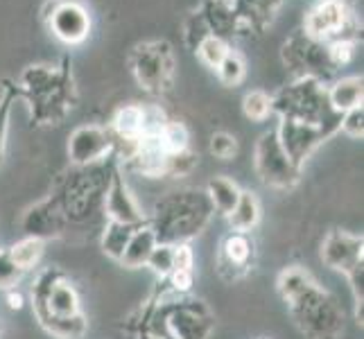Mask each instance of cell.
Returning <instances> with one entry per match:
<instances>
[{"label":"cell","mask_w":364,"mask_h":339,"mask_svg":"<svg viewBox=\"0 0 364 339\" xmlns=\"http://www.w3.org/2000/svg\"><path fill=\"white\" fill-rule=\"evenodd\" d=\"M197 166V154L191 152V147L183 152H172L166 156V172L163 177H188Z\"/></svg>","instance_id":"cell-33"},{"label":"cell","mask_w":364,"mask_h":339,"mask_svg":"<svg viewBox=\"0 0 364 339\" xmlns=\"http://www.w3.org/2000/svg\"><path fill=\"white\" fill-rule=\"evenodd\" d=\"M362 95H364V86L362 77H344L337 80L331 89H326V97H328V104L335 113H342L348 109L362 107Z\"/></svg>","instance_id":"cell-23"},{"label":"cell","mask_w":364,"mask_h":339,"mask_svg":"<svg viewBox=\"0 0 364 339\" xmlns=\"http://www.w3.org/2000/svg\"><path fill=\"white\" fill-rule=\"evenodd\" d=\"M18 95V91H9L3 102H0V158H3V149H5V138H7V124H9V111H11V102Z\"/></svg>","instance_id":"cell-39"},{"label":"cell","mask_w":364,"mask_h":339,"mask_svg":"<svg viewBox=\"0 0 364 339\" xmlns=\"http://www.w3.org/2000/svg\"><path fill=\"white\" fill-rule=\"evenodd\" d=\"M57 5H59V0H48L46 7H43V11H41L43 21H48L50 16H53V11H55V7H57Z\"/></svg>","instance_id":"cell-41"},{"label":"cell","mask_w":364,"mask_h":339,"mask_svg":"<svg viewBox=\"0 0 364 339\" xmlns=\"http://www.w3.org/2000/svg\"><path fill=\"white\" fill-rule=\"evenodd\" d=\"M114 131L122 141H136L143 134V107L124 104L114 116Z\"/></svg>","instance_id":"cell-28"},{"label":"cell","mask_w":364,"mask_h":339,"mask_svg":"<svg viewBox=\"0 0 364 339\" xmlns=\"http://www.w3.org/2000/svg\"><path fill=\"white\" fill-rule=\"evenodd\" d=\"M279 3L281 0H231L242 30H260L267 21H272Z\"/></svg>","instance_id":"cell-21"},{"label":"cell","mask_w":364,"mask_h":339,"mask_svg":"<svg viewBox=\"0 0 364 339\" xmlns=\"http://www.w3.org/2000/svg\"><path fill=\"white\" fill-rule=\"evenodd\" d=\"M362 235L348 231H331L321 242V260L326 267L346 274L360 262H364Z\"/></svg>","instance_id":"cell-14"},{"label":"cell","mask_w":364,"mask_h":339,"mask_svg":"<svg viewBox=\"0 0 364 339\" xmlns=\"http://www.w3.org/2000/svg\"><path fill=\"white\" fill-rule=\"evenodd\" d=\"M287 308L294 325L308 339H340L344 330V310L319 283L310 285L304 294L290 301Z\"/></svg>","instance_id":"cell-3"},{"label":"cell","mask_w":364,"mask_h":339,"mask_svg":"<svg viewBox=\"0 0 364 339\" xmlns=\"http://www.w3.org/2000/svg\"><path fill=\"white\" fill-rule=\"evenodd\" d=\"M163 147H166V152L172 154V152H183L191 145V134H188L186 124L179 122V120H168L166 127L161 129L159 134Z\"/></svg>","instance_id":"cell-30"},{"label":"cell","mask_w":364,"mask_h":339,"mask_svg":"<svg viewBox=\"0 0 364 339\" xmlns=\"http://www.w3.org/2000/svg\"><path fill=\"white\" fill-rule=\"evenodd\" d=\"M317 281L312 279V274L304 267H287L279 274V281H276V287H279V294L285 303L294 301L299 294H304L310 285H315Z\"/></svg>","instance_id":"cell-26"},{"label":"cell","mask_w":364,"mask_h":339,"mask_svg":"<svg viewBox=\"0 0 364 339\" xmlns=\"http://www.w3.org/2000/svg\"><path fill=\"white\" fill-rule=\"evenodd\" d=\"M7 251H9L11 260H14L23 271H30L41 262V258L46 254V240H41V237L25 235L23 240L14 242Z\"/></svg>","instance_id":"cell-27"},{"label":"cell","mask_w":364,"mask_h":339,"mask_svg":"<svg viewBox=\"0 0 364 339\" xmlns=\"http://www.w3.org/2000/svg\"><path fill=\"white\" fill-rule=\"evenodd\" d=\"M136 339H154V337H149V335H145V333H138Z\"/></svg>","instance_id":"cell-42"},{"label":"cell","mask_w":364,"mask_h":339,"mask_svg":"<svg viewBox=\"0 0 364 339\" xmlns=\"http://www.w3.org/2000/svg\"><path fill=\"white\" fill-rule=\"evenodd\" d=\"M254 170L262 183L279 188V190L296 185L301 177V168H296L290 156L285 154L276 129H269L258 138L254 149Z\"/></svg>","instance_id":"cell-6"},{"label":"cell","mask_w":364,"mask_h":339,"mask_svg":"<svg viewBox=\"0 0 364 339\" xmlns=\"http://www.w3.org/2000/svg\"><path fill=\"white\" fill-rule=\"evenodd\" d=\"M23 269L16 265L14 260H11L9 251L7 249H0V290H11V287H16L23 279Z\"/></svg>","instance_id":"cell-36"},{"label":"cell","mask_w":364,"mask_h":339,"mask_svg":"<svg viewBox=\"0 0 364 339\" xmlns=\"http://www.w3.org/2000/svg\"><path fill=\"white\" fill-rule=\"evenodd\" d=\"M340 131H344L348 138H362V134H364V109L362 107L348 109L342 113Z\"/></svg>","instance_id":"cell-38"},{"label":"cell","mask_w":364,"mask_h":339,"mask_svg":"<svg viewBox=\"0 0 364 339\" xmlns=\"http://www.w3.org/2000/svg\"><path fill=\"white\" fill-rule=\"evenodd\" d=\"M156 244H159V240H156L154 231L149 229V224L138 226V229H134L127 247H124L120 265L124 269H141V267H145Z\"/></svg>","instance_id":"cell-19"},{"label":"cell","mask_w":364,"mask_h":339,"mask_svg":"<svg viewBox=\"0 0 364 339\" xmlns=\"http://www.w3.org/2000/svg\"><path fill=\"white\" fill-rule=\"evenodd\" d=\"M46 23L50 32H53V36H57L61 43H68V45L82 43L91 32L89 11H86L84 5L75 3V0H59L53 16Z\"/></svg>","instance_id":"cell-13"},{"label":"cell","mask_w":364,"mask_h":339,"mask_svg":"<svg viewBox=\"0 0 364 339\" xmlns=\"http://www.w3.org/2000/svg\"><path fill=\"white\" fill-rule=\"evenodd\" d=\"M213 217V206L204 190L183 188L156 199L154 212L147 217L159 242L181 244L202 233Z\"/></svg>","instance_id":"cell-1"},{"label":"cell","mask_w":364,"mask_h":339,"mask_svg":"<svg viewBox=\"0 0 364 339\" xmlns=\"http://www.w3.org/2000/svg\"><path fill=\"white\" fill-rule=\"evenodd\" d=\"M134 229H138V226L120 224V222H107L102 237H100V249H102V254L109 256L111 260L120 262V258L124 254V247H127Z\"/></svg>","instance_id":"cell-25"},{"label":"cell","mask_w":364,"mask_h":339,"mask_svg":"<svg viewBox=\"0 0 364 339\" xmlns=\"http://www.w3.org/2000/svg\"><path fill=\"white\" fill-rule=\"evenodd\" d=\"M132 70L141 89L161 93L170 89L174 75V55L168 41H152L138 45L132 53Z\"/></svg>","instance_id":"cell-8"},{"label":"cell","mask_w":364,"mask_h":339,"mask_svg":"<svg viewBox=\"0 0 364 339\" xmlns=\"http://www.w3.org/2000/svg\"><path fill=\"white\" fill-rule=\"evenodd\" d=\"M202 16L208 25V30L213 36H220L229 43L231 36L237 32H242V25L237 21L231 0H206V5L202 9Z\"/></svg>","instance_id":"cell-18"},{"label":"cell","mask_w":364,"mask_h":339,"mask_svg":"<svg viewBox=\"0 0 364 339\" xmlns=\"http://www.w3.org/2000/svg\"><path fill=\"white\" fill-rule=\"evenodd\" d=\"M218 70V77L222 84L227 86H237L242 80H245V72H247V66H245V59L237 55V53H229L220 61V66L215 68Z\"/></svg>","instance_id":"cell-32"},{"label":"cell","mask_w":364,"mask_h":339,"mask_svg":"<svg viewBox=\"0 0 364 339\" xmlns=\"http://www.w3.org/2000/svg\"><path fill=\"white\" fill-rule=\"evenodd\" d=\"M274 129L281 141V147L285 149V154L290 156V161L296 168L304 166L323 141H328V136H326L321 127L299 120H281L279 127Z\"/></svg>","instance_id":"cell-11"},{"label":"cell","mask_w":364,"mask_h":339,"mask_svg":"<svg viewBox=\"0 0 364 339\" xmlns=\"http://www.w3.org/2000/svg\"><path fill=\"white\" fill-rule=\"evenodd\" d=\"M254 258H256V242L251 233L231 231L220 244L215 269L222 281L233 283L245 279L249 274L251 265H254Z\"/></svg>","instance_id":"cell-9"},{"label":"cell","mask_w":364,"mask_h":339,"mask_svg":"<svg viewBox=\"0 0 364 339\" xmlns=\"http://www.w3.org/2000/svg\"><path fill=\"white\" fill-rule=\"evenodd\" d=\"M272 107L281 120L317 124L328 138L340 131V113L331 109L326 86L312 77H296L290 86H285L272 97Z\"/></svg>","instance_id":"cell-2"},{"label":"cell","mask_w":364,"mask_h":339,"mask_svg":"<svg viewBox=\"0 0 364 339\" xmlns=\"http://www.w3.org/2000/svg\"><path fill=\"white\" fill-rule=\"evenodd\" d=\"M283 61L287 70H292L296 77H312L321 84L337 70L328 53V43L310 39L306 32H296L287 39Z\"/></svg>","instance_id":"cell-5"},{"label":"cell","mask_w":364,"mask_h":339,"mask_svg":"<svg viewBox=\"0 0 364 339\" xmlns=\"http://www.w3.org/2000/svg\"><path fill=\"white\" fill-rule=\"evenodd\" d=\"M34 317L36 315H57V317H70V315H80L82 312V298L80 292L75 290V285L70 281L59 279L53 290L48 292L43 303H34Z\"/></svg>","instance_id":"cell-17"},{"label":"cell","mask_w":364,"mask_h":339,"mask_svg":"<svg viewBox=\"0 0 364 339\" xmlns=\"http://www.w3.org/2000/svg\"><path fill=\"white\" fill-rule=\"evenodd\" d=\"M152 269V274L156 276V279L166 281L168 274L172 271L174 267V244H166V242H159L152 251V256H149L147 265Z\"/></svg>","instance_id":"cell-31"},{"label":"cell","mask_w":364,"mask_h":339,"mask_svg":"<svg viewBox=\"0 0 364 339\" xmlns=\"http://www.w3.org/2000/svg\"><path fill=\"white\" fill-rule=\"evenodd\" d=\"M41 328L55 339H84L89 333V319L84 312L70 317H57V315H36Z\"/></svg>","instance_id":"cell-20"},{"label":"cell","mask_w":364,"mask_h":339,"mask_svg":"<svg viewBox=\"0 0 364 339\" xmlns=\"http://www.w3.org/2000/svg\"><path fill=\"white\" fill-rule=\"evenodd\" d=\"M73 80L66 68H55V66H28L21 75V89L18 93H23L28 97V102H39L43 97H50L53 93L66 89L70 86Z\"/></svg>","instance_id":"cell-15"},{"label":"cell","mask_w":364,"mask_h":339,"mask_svg":"<svg viewBox=\"0 0 364 339\" xmlns=\"http://www.w3.org/2000/svg\"><path fill=\"white\" fill-rule=\"evenodd\" d=\"M242 113L245 118L251 120V122H262L267 120L272 113H274V107H272V95L265 93V91H249L242 99Z\"/></svg>","instance_id":"cell-29"},{"label":"cell","mask_w":364,"mask_h":339,"mask_svg":"<svg viewBox=\"0 0 364 339\" xmlns=\"http://www.w3.org/2000/svg\"><path fill=\"white\" fill-rule=\"evenodd\" d=\"M229 53H231L229 43L224 41V39H220V36H213V34L208 36V39H204V43L197 48L199 59H202L208 68H218L220 61L227 57Z\"/></svg>","instance_id":"cell-34"},{"label":"cell","mask_w":364,"mask_h":339,"mask_svg":"<svg viewBox=\"0 0 364 339\" xmlns=\"http://www.w3.org/2000/svg\"><path fill=\"white\" fill-rule=\"evenodd\" d=\"M208 149L218 161H231L237 154V141L229 131H215L210 136Z\"/></svg>","instance_id":"cell-37"},{"label":"cell","mask_w":364,"mask_h":339,"mask_svg":"<svg viewBox=\"0 0 364 339\" xmlns=\"http://www.w3.org/2000/svg\"><path fill=\"white\" fill-rule=\"evenodd\" d=\"M210 36V30L208 25L202 16V11H197V14H193L191 18L186 21L183 25V39H186V45L191 50H197L199 45L204 43V39H208Z\"/></svg>","instance_id":"cell-35"},{"label":"cell","mask_w":364,"mask_h":339,"mask_svg":"<svg viewBox=\"0 0 364 339\" xmlns=\"http://www.w3.org/2000/svg\"><path fill=\"white\" fill-rule=\"evenodd\" d=\"M206 197L213 206V212H220L222 217H227L229 212L233 210V206L237 204V199H240V193L242 188L237 185L233 179L229 177H213L208 183H206Z\"/></svg>","instance_id":"cell-24"},{"label":"cell","mask_w":364,"mask_h":339,"mask_svg":"<svg viewBox=\"0 0 364 339\" xmlns=\"http://www.w3.org/2000/svg\"><path fill=\"white\" fill-rule=\"evenodd\" d=\"M5 296H7V306H9L11 310H21V308H23V303H25L23 292H21V290H16V287H11V290H7V292H5Z\"/></svg>","instance_id":"cell-40"},{"label":"cell","mask_w":364,"mask_h":339,"mask_svg":"<svg viewBox=\"0 0 364 339\" xmlns=\"http://www.w3.org/2000/svg\"><path fill=\"white\" fill-rule=\"evenodd\" d=\"M21 224H23L25 235L48 240V237H57L61 231H64L66 217L59 208L57 197H48V199H43V202L30 206L28 212L23 215Z\"/></svg>","instance_id":"cell-16"},{"label":"cell","mask_w":364,"mask_h":339,"mask_svg":"<svg viewBox=\"0 0 364 339\" xmlns=\"http://www.w3.org/2000/svg\"><path fill=\"white\" fill-rule=\"evenodd\" d=\"M114 149V136L97 124H82L68 136V158L75 168L102 163Z\"/></svg>","instance_id":"cell-10"},{"label":"cell","mask_w":364,"mask_h":339,"mask_svg":"<svg viewBox=\"0 0 364 339\" xmlns=\"http://www.w3.org/2000/svg\"><path fill=\"white\" fill-rule=\"evenodd\" d=\"M262 217V208L256 193L251 190H242L237 204L233 206V210L227 215L231 231H240V233H251L260 224Z\"/></svg>","instance_id":"cell-22"},{"label":"cell","mask_w":364,"mask_h":339,"mask_svg":"<svg viewBox=\"0 0 364 339\" xmlns=\"http://www.w3.org/2000/svg\"><path fill=\"white\" fill-rule=\"evenodd\" d=\"M102 212L109 217V222H120L129 226L147 224V217L141 204H138L136 195L132 193V188L127 185V181L122 179V174L116 168L111 170V179H109L105 202H102Z\"/></svg>","instance_id":"cell-12"},{"label":"cell","mask_w":364,"mask_h":339,"mask_svg":"<svg viewBox=\"0 0 364 339\" xmlns=\"http://www.w3.org/2000/svg\"><path fill=\"white\" fill-rule=\"evenodd\" d=\"M304 32L310 39H317L323 43H353L358 36V23L348 3H344V0H323L306 16Z\"/></svg>","instance_id":"cell-7"},{"label":"cell","mask_w":364,"mask_h":339,"mask_svg":"<svg viewBox=\"0 0 364 339\" xmlns=\"http://www.w3.org/2000/svg\"><path fill=\"white\" fill-rule=\"evenodd\" d=\"M154 306L168 339H210L215 330V315L199 298L177 296L172 301H159Z\"/></svg>","instance_id":"cell-4"}]
</instances>
